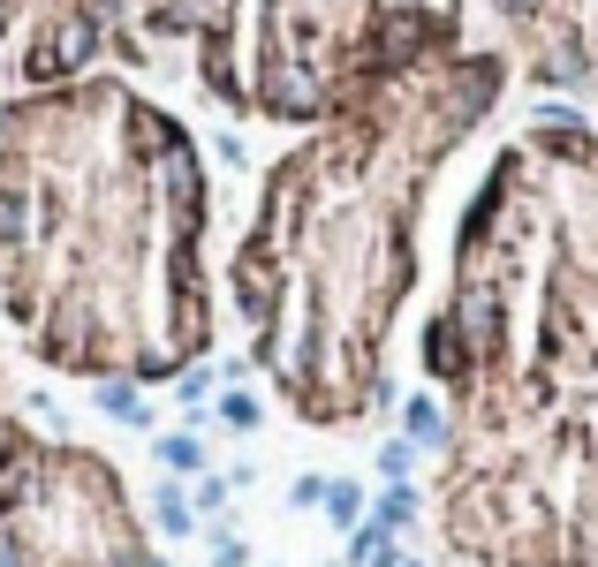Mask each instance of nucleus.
Instances as JSON below:
<instances>
[{
    "mask_svg": "<svg viewBox=\"0 0 598 567\" xmlns=\"http://www.w3.org/2000/svg\"><path fill=\"white\" fill-rule=\"evenodd\" d=\"M0 567H151L122 477L91 446L0 424Z\"/></svg>",
    "mask_w": 598,
    "mask_h": 567,
    "instance_id": "obj_1",
    "label": "nucleus"
},
{
    "mask_svg": "<svg viewBox=\"0 0 598 567\" xmlns=\"http://www.w3.org/2000/svg\"><path fill=\"white\" fill-rule=\"evenodd\" d=\"M151 530H159V538H190V530H197V507H190V492H182L174 477L151 484Z\"/></svg>",
    "mask_w": 598,
    "mask_h": 567,
    "instance_id": "obj_2",
    "label": "nucleus"
},
{
    "mask_svg": "<svg viewBox=\"0 0 598 567\" xmlns=\"http://www.w3.org/2000/svg\"><path fill=\"white\" fill-rule=\"evenodd\" d=\"M114 424H130V431H145L151 424V402H145V386L137 379H99V394H91Z\"/></svg>",
    "mask_w": 598,
    "mask_h": 567,
    "instance_id": "obj_3",
    "label": "nucleus"
},
{
    "mask_svg": "<svg viewBox=\"0 0 598 567\" xmlns=\"http://www.w3.org/2000/svg\"><path fill=\"white\" fill-rule=\"evenodd\" d=\"M402 439L425 454V446H448V409L432 402V394H410L402 402Z\"/></svg>",
    "mask_w": 598,
    "mask_h": 567,
    "instance_id": "obj_4",
    "label": "nucleus"
},
{
    "mask_svg": "<svg viewBox=\"0 0 598 567\" xmlns=\"http://www.w3.org/2000/svg\"><path fill=\"white\" fill-rule=\"evenodd\" d=\"M159 469L167 477H205V439L197 431H167L159 439Z\"/></svg>",
    "mask_w": 598,
    "mask_h": 567,
    "instance_id": "obj_5",
    "label": "nucleus"
},
{
    "mask_svg": "<svg viewBox=\"0 0 598 567\" xmlns=\"http://www.w3.org/2000/svg\"><path fill=\"white\" fill-rule=\"evenodd\" d=\"M326 522H333V530H341V538H349V530H364V522H371V507H364V492H356V484H349V477H333V484H326Z\"/></svg>",
    "mask_w": 598,
    "mask_h": 567,
    "instance_id": "obj_6",
    "label": "nucleus"
},
{
    "mask_svg": "<svg viewBox=\"0 0 598 567\" xmlns=\"http://www.w3.org/2000/svg\"><path fill=\"white\" fill-rule=\"evenodd\" d=\"M371 522H379L387 538H402V530L417 522V484H387V492L371 500Z\"/></svg>",
    "mask_w": 598,
    "mask_h": 567,
    "instance_id": "obj_7",
    "label": "nucleus"
},
{
    "mask_svg": "<svg viewBox=\"0 0 598 567\" xmlns=\"http://www.w3.org/2000/svg\"><path fill=\"white\" fill-rule=\"evenodd\" d=\"M410 553H394V538L379 530V522H364V530H349V567H402Z\"/></svg>",
    "mask_w": 598,
    "mask_h": 567,
    "instance_id": "obj_8",
    "label": "nucleus"
},
{
    "mask_svg": "<svg viewBox=\"0 0 598 567\" xmlns=\"http://www.w3.org/2000/svg\"><path fill=\"white\" fill-rule=\"evenodd\" d=\"M410 469H417V446H410V439H387V446H379V477H387V484H410Z\"/></svg>",
    "mask_w": 598,
    "mask_h": 567,
    "instance_id": "obj_9",
    "label": "nucleus"
},
{
    "mask_svg": "<svg viewBox=\"0 0 598 567\" xmlns=\"http://www.w3.org/2000/svg\"><path fill=\"white\" fill-rule=\"evenodd\" d=\"M258 417H266V409H258V402H251L243 386H228V394H220V424H235V431H258Z\"/></svg>",
    "mask_w": 598,
    "mask_h": 567,
    "instance_id": "obj_10",
    "label": "nucleus"
},
{
    "mask_svg": "<svg viewBox=\"0 0 598 567\" xmlns=\"http://www.w3.org/2000/svg\"><path fill=\"white\" fill-rule=\"evenodd\" d=\"M205 394H212V371H205V363H190V371L174 379V402H182V409H205Z\"/></svg>",
    "mask_w": 598,
    "mask_h": 567,
    "instance_id": "obj_11",
    "label": "nucleus"
},
{
    "mask_svg": "<svg viewBox=\"0 0 598 567\" xmlns=\"http://www.w3.org/2000/svg\"><path fill=\"white\" fill-rule=\"evenodd\" d=\"M228 492H235L228 477H197V492H190V507H197V515H220V507H228Z\"/></svg>",
    "mask_w": 598,
    "mask_h": 567,
    "instance_id": "obj_12",
    "label": "nucleus"
},
{
    "mask_svg": "<svg viewBox=\"0 0 598 567\" xmlns=\"http://www.w3.org/2000/svg\"><path fill=\"white\" fill-rule=\"evenodd\" d=\"M212 567H251V545H243L235 530H220V538H212Z\"/></svg>",
    "mask_w": 598,
    "mask_h": 567,
    "instance_id": "obj_13",
    "label": "nucleus"
},
{
    "mask_svg": "<svg viewBox=\"0 0 598 567\" xmlns=\"http://www.w3.org/2000/svg\"><path fill=\"white\" fill-rule=\"evenodd\" d=\"M326 484H333V477H296V484H289V507H326Z\"/></svg>",
    "mask_w": 598,
    "mask_h": 567,
    "instance_id": "obj_14",
    "label": "nucleus"
},
{
    "mask_svg": "<svg viewBox=\"0 0 598 567\" xmlns=\"http://www.w3.org/2000/svg\"><path fill=\"white\" fill-rule=\"evenodd\" d=\"M151 567H174V560H159V553H151Z\"/></svg>",
    "mask_w": 598,
    "mask_h": 567,
    "instance_id": "obj_15",
    "label": "nucleus"
},
{
    "mask_svg": "<svg viewBox=\"0 0 598 567\" xmlns=\"http://www.w3.org/2000/svg\"><path fill=\"white\" fill-rule=\"evenodd\" d=\"M402 567H425V560H402Z\"/></svg>",
    "mask_w": 598,
    "mask_h": 567,
    "instance_id": "obj_16",
    "label": "nucleus"
}]
</instances>
